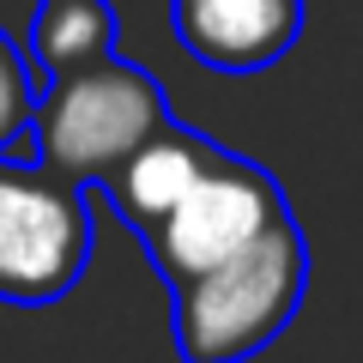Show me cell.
Listing matches in <instances>:
<instances>
[{
  "label": "cell",
  "mask_w": 363,
  "mask_h": 363,
  "mask_svg": "<svg viewBox=\"0 0 363 363\" xmlns=\"http://www.w3.org/2000/svg\"><path fill=\"white\" fill-rule=\"evenodd\" d=\"M109 49H116L109 0H37V18H30V73H37V85L79 61H97Z\"/></svg>",
  "instance_id": "obj_7"
},
{
  "label": "cell",
  "mask_w": 363,
  "mask_h": 363,
  "mask_svg": "<svg viewBox=\"0 0 363 363\" xmlns=\"http://www.w3.org/2000/svg\"><path fill=\"white\" fill-rule=\"evenodd\" d=\"M91 267V188L0 152V303H55Z\"/></svg>",
  "instance_id": "obj_3"
},
{
  "label": "cell",
  "mask_w": 363,
  "mask_h": 363,
  "mask_svg": "<svg viewBox=\"0 0 363 363\" xmlns=\"http://www.w3.org/2000/svg\"><path fill=\"white\" fill-rule=\"evenodd\" d=\"M182 49L212 73H260L297 43L303 0H169Z\"/></svg>",
  "instance_id": "obj_5"
},
{
  "label": "cell",
  "mask_w": 363,
  "mask_h": 363,
  "mask_svg": "<svg viewBox=\"0 0 363 363\" xmlns=\"http://www.w3.org/2000/svg\"><path fill=\"white\" fill-rule=\"evenodd\" d=\"M212 157H218V145L200 140L194 128H182V121L169 116L152 140H140L104 182H97V194H104L109 206L128 218V230L140 236L152 218H164V212L188 194V182H194Z\"/></svg>",
  "instance_id": "obj_6"
},
{
  "label": "cell",
  "mask_w": 363,
  "mask_h": 363,
  "mask_svg": "<svg viewBox=\"0 0 363 363\" xmlns=\"http://www.w3.org/2000/svg\"><path fill=\"white\" fill-rule=\"evenodd\" d=\"M164 121H169V104L157 91V79L140 61H121L109 49L97 61H79L37 85L25 145H30V164H43L49 176L97 188Z\"/></svg>",
  "instance_id": "obj_1"
},
{
  "label": "cell",
  "mask_w": 363,
  "mask_h": 363,
  "mask_svg": "<svg viewBox=\"0 0 363 363\" xmlns=\"http://www.w3.org/2000/svg\"><path fill=\"white\" fill-rule=\"evenodd\" d=\"M285 218H291L285 188H279L260 164H248V157H236V152L218 145V157L188 182V194H182L164 218H152L140 230V242H145V255H152L157 279L176 291V285H188L194 272L230 260L236 248H248L255 236H267L272 224H285Z\"/></svg>",
  "instance_id": "obj_4"
},
{
  "label": "cell",
  "mask_w": 363,
  "mask_h": 363,
  "mask_svg": "<svg viewBox=\"0 0 363 363\" xmlns=\"http://www.w3.org/2000/svg\"><path fill=\"white\" fill-rule=\"evenodd\" d=\"M309 291V242L297 224H272L230 260L176 285V351L182 363H242L291 327Z\"/></svg>",
  "instance_id": "obj_2"
},
{
  "label": "cell",
  "mask_w": 363,
  "mask_h": 363,
  "mask_svg": "<svg viewBox=\"0 0 363 363\" xmlns=\"http://www.w3.org/2000/svg\"><path fill=\"white\" fill-rule=\"evenodd\" d=\"M30 104H37V73H30V61L18 55V43L0 30V152L25 157Z\"/></svg>",
  "instance_id": "obj_8"
}]
</instances>
